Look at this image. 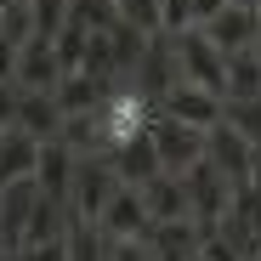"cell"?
<instances>
[{"instance_id":"1","label":"cell","mask_w":261,"mask_h":261,"mask_svg":"<svg viewBox=\"0 0 261 261\" xmlns=\"http://www.w3.org/2000/svg\"><path fill=\"white\" fill-rule=\"evenodd\" d=\"M97 125H102V153L114 159L119 148H130L137 137H148L153 102H148L142 91H108V102L97 108Z\"/></svg>"},{"instance_id":"2","label":"cell","mask_w":261,"mask_h":261,"mask_svg":"<svg viewBox=\"0 0 261 261\" xmlns=\"http://www.w3.org/2000/svg\"><path fill=\"white\" fill-rule=\"evenodd\" d=\"M170 51H176V80L204 85V91L222 97V85H227V57L204 40V29H182V34H170Z\"/></svg>"},{"instance_id":"3","label":"cell","mask_w":261,"mask_h":261,"mask_svg":"<svg viewBox=\"0 0 261 261\" xmlns=\"http://www.w3.org/2000/svg\"><path fill=\"white\" fill-rule=\"evenodd\" d=\"M148 137H153V153H159V165L170 170V176H188V170L210 153V137H204V130L176 125V119H165V114H153Z\"/></svg>"},{"instance_id":"4","label":"cell","mask_w":261,"mask_h":261,"mask_svg":"<svg viewBox=\"0 0 261 261\" xmlns=\"http://www.w3.org/2000/svg\"><path fill=\"white\" fill-rule=\"evenodd\" d=\"M119 188H125V182H119L114 159H80V170H74V193H68L74 222H102V210H108V199H114Z\"/></svg>"},{"instance_id":"5","label":"cell","mask_w":261,"mask_h":261,"mask_svg":"<svg viewBox=\"0 0 261 261\" xmlns=\"http://www.w3.org/2000/svg\"><path fill=\"white\" fill-rule=\"evenodd\" d=\"M159 114H165V119H176V125H193V130H204V137H210V130L222 125V97L204 91V85L176 80V85L159 97Z\"/></svg>"},{"instance_id":"6","label":"cell","mask_w":261,"mask_h":261,"mask_svg":"<svg viewBox=\"0 0 261 261\" xmlns=\"http://www.w3.org/2000/svg\"><path fill=\"white\" fill-rule=\"evenodd\" d=\"M97 227L108 233V244H130V239H148V233H153V216H148V204H142L137 188H119V193L108 199V210H102Z\"/></svg>"},{"instance_id":"7","label":"cell","mask_w":261,"mask_h":261,"mask_svg":"<svg viewBox=\"0 0 261 261\" xmlns=\"http://www.w3.org/2000/svg\"><path fill=\"white\" fill-rule=\"evenodd\" d=\"M40 148H46V142H34L29 130H17V125L0 130V188L34 182V170H40Z\"/></svg>"},{"instance_id":"8","label":"cell","mask_w":261,"mask_h":261,"mask_svg":"<svg viewBox=\"0 0 261 261\" xmlns=\"http://www.w3.org/2000/svg\"><path fill=\"white\" fill-rule=\"evenodd\" d=\"M74 170H80V159H74V148L57 137V142L40 148V170H34V182H40V193H46L51 204H68V193H74Z\"/></svg>"},{"instance_id":"9","label":"cell","mask_w":261,"mask_h":261,"mask_svg":"<svg viewBox=\"0 0 261 261\" xmlns=\"http://www.w3.org/2000/svg\"><path fill=\"white\" fill-rule=\"evenodd\" d=\"M204 159L222 170L233 188H244V182H250V170H255V148L239 137V130H227V125H216V130H210V153H204Z\"/></svg>"},{"instance_id":"10","label":"cell","mask_w":261,"mask_h":261,"mask_svg":"<svg viewBox=\"0 0 261 261\" xmlns=\"http://www.w3.org/2000/svg\"><path fill=\"white\" fill-rule=\"evenodd\" d=\"M204 40H210L222 57L250 51V46H255V12H244V6H222V12L204 23Z\"/></svg>"},{"instance_id":"11","label":"cell","mask_w":261,"mask_h":261,"mask_svg":"<svg viewBox=\"0 0 261 261\" xmlns=\"http://www.w3.org/2000/svg\"><path fill=\"white\" fill-rule=\"evenodd\" d=\"M17 85L23 91H40V97H51L57 85H63V63L51 51V40H29L23 57H17Z\"/></svg>"},{"instance_id":"12","label":"cell","mask_w":261,"mask_h":261,"mask_svg":"<svg viewBox=\"0 0 261 261\" xmlns=\"http://www.w3.org/2000/svg\"><path fill=\"white\" fill-rule=\"evenodd\" d=\"M204 227L193 222V216H188V222H153V233H148V250L159 255V261H193L199 250H204Z\"/></svg>"},{"instance_id":"13","label":"cell","mask_w":261,"mask_h":261,"mask_svg":"<svg viewBox=\"0 0 261 261\" xmlns=\"http://www.w3.org/2000/svg\"><path fill=\"white\" fill-rule=\"evenodd\" d=\"M137 193H142V204H148L153 222H188V216H193L188 182H182V176H170V170H159V176H153L148 188H137Z\"/></svg>"},{"instance_id":"14","label":"cell","mask_w":261,"mask_h":261,"mask_svg":"<svg viewBox=\"0 0 261 261\" xmlns=\"http://www.w3.org/2000/svg\"><path fill=\"white\" fill-rule=\"evenodd\" d=\"M12 125H17V130H29L34 142H57L68 119H63L57 97H40V91H23V97H17V114H12Z\"/></svg>"},{"instance_id":"15","label":"cell","mask_w":261,"mask_h":261,"mask_svg":"<svg viewBox=\"0 0 261 261\" xmlns=\"http://www.w3.org/2000/svg\"><path fill=\"white\" fill-rule=\"evenodd\" d=\"M57 108H63V119H80V114H97L102 102H108V80H91V74H63V85H57Z\"/></svg>"},{"instance_id":"16","label":"cell","mask_w":261,"mask_h":261,"mask_svg":"<svg viewBox=\"0 0 261 261\" xmlns=\"http://www.w3.org/2000/svg\"><path fill=\"white\" fill-rule=\"evenodd\" d=\"M222 102H261V51H239L227 57V85H222Z\"/></svg>"},{"instance_id":"17","label":"cell","mask_w":261,"mask_h":261,"mask_svg":"<svg viewBox=\"0 0 261 261\" xmlns=\"http://www.w3.org/2000/svg\"><path fill=\"white\" fill-rule=\"evenodd\" d=\"M114 170H119V182H125V188H148L159 170H165L159 153H153V137H137L130 148H119V153H114Z\"/></svg>"},{"instance_id":"18","label":"cell","mask_w":261,"mask_h":261,"mask_svg":"<svg viewBox=\"0 0 261 261\" xmlns=\"http://www.w3.org/2000/svg\"><path fill=\"white\" fill-rule=\"evenodd\" d=\"M63 250H68V261H108V233L97 227V222H68V239H63Z\"/></svg>"},{"instance_id":"19","label":"cell","mask_w":261,"mask_h":261,"mask_svg":"<svg viewBox=\"0 0 261 261\" xmlns=\"http://www.w3.org/2000/svg\"><path fill=\"white\" fill-rule=\"evenodd\" d=\"M34 6V40H57L74 23V0H29Z\"/></svg>"},{"instance_id":"20","label":"cell","mask_w":261,"mask_h":261,"mask_svg":"<svg viewBox=\"0 0 261 261\" xmlns=\"http://www.w3.org/2000/svg\"><path fill=\"white\" fill-rule=\"evenodd\" d=\"M222 125L239 130V137L261 153V102H222Z\"/></svg>"},{"instance_id":"21","label":"cell","mask_w":261,"mask_h":261,"mask_svg":"<svg viewBox=\"0 0 261 261\" xmlns=\"http://www.w3.org/2000/svg\"><path fill=\"white\" fill-rule=\"evenodd\" d=\"M119 23L142 34H165V0H119Z\"/></svg>"},{"instance_id":"22","label":"cell","mask_w":261,"mask_h":261,"mask_svg":"<svg viewBox=\"0 0 261 261\" xmlns=\"http://www.w3.org/2000/svg\"><path fill=\"white\" fill-rule=\"evenodd\" d=\"M199 255H204V261H244V250H233V244H227V239H222V233H210V239H204V250H199Z\"/></svg>"},{"instance_id":"23","label":"cell","mask_w":261,"mask_h":261,"mask_svg":"<svg viewBox=\"0 0 261 261\" xmlns=\"http://www.w3.org/2000/svg\"><path fill=\"white\" fill-rule=\"evenodd\" d=\"M108 261H159V255L148 250V239H130V244H114Z\"/></svg>"},{"instance_id":"24","label":"cell","mask_w":261,"mask_h":261,"mask_svg":"<svg viewBox=\"0 0 261 261\" xmlns=\"http://www.w3.org/2000/svg\"><path fill=\"white\" fill-rule=\"evenodd\" d=\"M12 261H68V250H63V244H29V250H17Z\"/></svg>"},{"instance_id":"25","label":"cell","mask_w":261,"mask_h":261,"mask_svg":"<svg viewBox=\"0 0 261 261\" xmlns=\"http://www.w3.org/2000/svg\"><path fill=\"white\" fill-rule=\"evenodd\" d=\"M222 6H227V0H188V23H193V29H204Z\"/></svg>"},{"instance_id":"26","label":"cell","mask_w":261,"mask_h":261,"mask_svg":"<svg viewBox=\"0 0 261 261\" xmlns=\"http://www.w3.org/2000/svg\"><path fill=\"white\" fill-rule=\"evenodd\" d=\"M227 6H244V12H261V0H227Z\"/></svg>"},{"instance_id":"27","label":"cell","mask_w":261,"mask_h":261,"mask_svg":"<svg viewBox=\"0 0 261 261\" xmlns=\"http://www.w3.org/2000/svg\"><path fill=\"white\" fill-rule=\"evenodd\" d=\"M255 51H261V12H255Z\"/></svg>"},{"instance_id":"28","label":"cell","mask_w":261,"mask_h":261,"mask_svg":"<svg viewBox=\"0 0 261 261\" xmlns=\"http://www.w3.org/2000/svg\"><path fill=\"white\" fill-rule=\"evenodd\" d=\"M193 261H204V255H193Z\"/></svg>"}]
</instances>
